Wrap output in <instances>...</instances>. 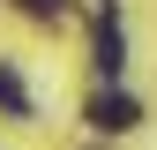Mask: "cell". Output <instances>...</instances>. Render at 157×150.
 <instances>
[{
    "label": "cell",
    "mask_w": 157,
    "mask_h": 150,
    "mask_svg": "<svg viewBox=\"0 0 157 150\" xmlns=\"http://www.w3.org/2000/svg\"><path fill=\"white\" fill-rule=\"evenodd\" d=\"M82 120L97 128V135H127V128H135V120H142V105H135V98H127V90H97V98H90V112H82Z\"/></svg>",
    "instance_id": "obj_1"
},
{
    "label": "cell",
    "mask_w": 157,
    "mask_h": 150,
    "mask_svg": "<svg viewBox=\"0 0 157 150\" xmlns=\"http://www.w3.org/2000/svg\"><path fill=\"white\" fill-rule=\"evenodd\" d=\"M97 68H105V75L127 68V30H120V15H97Z\"/></svg>",
    "instance_id": "obj_2"
},
{
    "label": "cell",
    "mask_w": 157,
    "mask_h": 150,
    "mask_svg": "<svg viewBox=\"0 0 157 150\" xmlns=\"http://www.w3.org/2000/svg\"><path fill=\"white\" fill-rule=\"evenodd\" d=\"M0 112H15V120H30V90H23V75H15L8 60H0Z\"/></svg>",
    "instance_id": "obj_3"
},
{
    "label": "cell",
    "mask_w": 157,
    "mask_h": 150,
    "mask_svg": "<svg viewBox=\"0 0 157 150\" xmlns=\"http://www.w3.org/2000/svg\"><path fill=\"white\" fill-rule=\"evenodd\" d=\"M15 8L37 15V23H60V15H67V0H15Z\"/></svg>",
    "instance_id": "obj_4"
}]
</instances>
